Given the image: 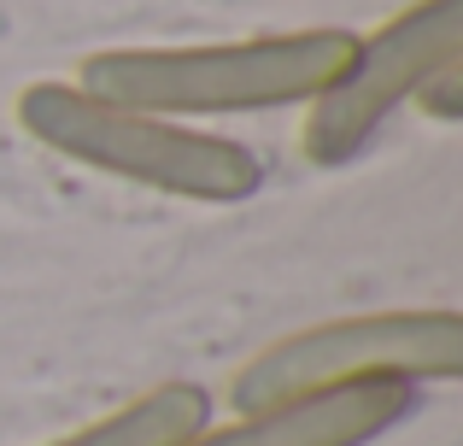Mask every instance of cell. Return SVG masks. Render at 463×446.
<instances>
[{
    "instance_id": "6da1fadb",
    "label": "cell",
    "mask_w": 463,
    "mask_h": 446,
    "mask_svg": "<svg viewBox=\"0 0 463 446\" xmlns=\"http://www.w3.org/2000/svg\"><path fill=\"white\" fill-rule=\"evenodd\" d=\"M352 53H358L352 30H288L212 47H112L82 59L77 89L158 118L276 112L317 100Z\"/></svg>"
},
{
    "instance_id": "7a4b0ae2",
    "label": "cell",
    "mask_w": 463,
    "mask_h": 446,
    "mask_svg": "<svg viewBox=\"0 0 463 446\" xmlns=\"http://www.w3.org/2000/svg\"><path fill=\"white\" fill-rule=\"evenodd\" d=\"M18 124L71 165H89V171L124 176V183L176 200H200V206H235L264 188V165L241 141L205 136L182 118L112 106L77 82H30L18 94Z\"/></svg>"
},
{
    "instance_id": "3957f363",
    "label": "cell",
    "mask_w": 463,
    "mask_h": 446,
    "mask_svg": "<svg viewBox=\"0 0 463 446\" xmlns=\"http://www.w3.org/2000/svg\"><path fill=\"white\" fill-rule=\"evenodd\" d=\"M463 370V318L458 311H364V318L311 323L252 353L229 382L241 417L358 382H452Z\"/></svg>"
},
{
    "instance_id": "277c9868",
    "label": "cell",
    "mask_w": 463,
    "mask_h": 446,
    "mask_svg": "<svg viewBox=\"0 0 463 446\" xmlns=\"http://www.w3.org/2000/svg\"><path fill=\"white\" fill-rule=\"evenodd\" d=\"M463 59V0H417L375 35H358V53L346 59L335 82L306 100L299 147L311 165H346L382 136V124L434 71Z\"/></svg>"
},
{
    "instance_id": "5b68a950",
    "label": "cell",
    "mask_w": 463,
    "mask_h": 446,
    "mask_svg": "<svg viewBox=\"0 0 463 446\" xmlns=\"http://www.w3.org/2000/svg\"><path fill=\"white\" fill-rule=\"evenodd\" d=\"M411 412H417L411 382H358L252 412L229 429H200L188 446H370Z\"/></svg>"
},
{
    "instance_id": "8992f818",
    "label": "cell",
    "mask_w": 463,
    "mask_h": 446,
    "mask_svg": "<svg viewBox=\"0 0 463 446\" xmlns=\"http://www.w3.org/2000/svg\"><path fill=\"white\" fill-rule=\"evenodd\" d=\"M200 429H212V400H205L200 382H158L141 400L118 405L100 423L77 429L53 446H188Z\"/></svg>"
}]
</instances>
